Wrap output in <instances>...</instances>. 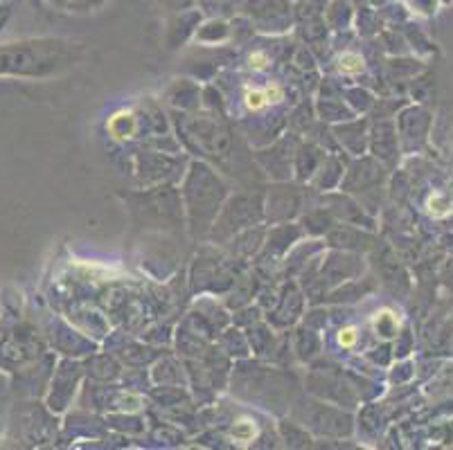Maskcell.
<instances>
[{
    "label": "cell",
    "instance_id": "6da1fadb",
    "mask_svg": "<svg viewBox=\"0 0 453 450\" xmlns=\"http://www.w3.org/2000/svg\"><path fill=\"white\" fill-rule=\"evenodd\" d=\"M84 59L81 43L65 39H26L0 45V77H52Z\"/></svg>",
    "mask_w": 453,
    "mask_h": 450
},
{
    "label": "cell",
    "instance_id": "7a4b0ae2",
    "mask_svg": "<svg viewBox=\"0 0 453 450\" xmlns=\"http://www.w3.org/2000/svg\"><path fill=\"white\" fill-rule=\"evenodd\" d=\"M230 189L219 172L208 163L189 164L188 176L180 189L185 218H188L189 234L195 239H208L212 223L219 214L221 205L228 198Z\"/></svg>",
    "mask_w": 453,
    "mask_h": 450
},
{
    "label": "cell",
    "instance_id": "3957f363",
    "mask_svg": "<svg viewBox=\"0 0 453 450\" xmlns=\"http://www.w3.org/2000/svg\"><path fill=\"white\" fill-rule=\"evenodd\" d=\"M174 118L185 147L201 156L205 163H214L221 172L230 173V163L237 156V142L224 118H217L214 113L199 115L196 111H179Z\"/></svg>",
    "mask_w": 453,
    "mask_h": 450
},
{
    "label": "cell",
    "instance_id": "277c9868",
    "mask_svg": "<svg viewBox=\"0 0 453 450\" xmlns=\"http://www.w3.org/2000/svg\"><path fill=\"white\" fill-rule=\"evenodd\" d=\"M265 221V194L259 192H237L228 194L221 205L219 214L214 218L210 237L217 243H228L237 234L250 228H257Z\"/></svg>",
    "mask_w": 453,
    "mask_h": 450
},
{
    "label": "cell",
    "instance_id": "5b68a950",
    "mask_svg": "<svg viewBox=\"0 0 453 450\" xmlns=\"http://www.w3.org/2000/svg\"><path fill=\"white\" fill-rule=\"evenodd\" d=\"M127 201L131 203V212H134L138 223H151L156 228H179L183 221V201L180 194L174 187L167 185H156V187H147L145 192L129 194Z\"/></svg>",
    "mask_w": 453,
    "mask_h": 450
},
{
    "label": "cell",
    "instance_id": "8992f818",
    "mask_svg": "<svg viewBox=\"0 0 453 450\" xmlns=\"http://www.w3.org/2000/svg\"><path fill=\"white\" fill-rule=\"evenodd\" d=\"M240 10L253 30L269 36L289 32L296 19L291 0H244Z\"/></svg>",
    "mask_w": 453,
    "mask_h": 450
},
{
    "label": "cell",
    "instance_id": "52a82bcc",
    "mask_svg": "<svg viewBox=\"0 0 453 450\" xmlns=\"http://www.w3.org/2000/svg\"><path fill=\"white\" fill-rule=\"evenodd\" d=\"M179 158L174 156H167L163 151H142V154L135 156L134 167L135 176L145 187H156V185H165L167 180L176 179L179 176Z\"/></svg>",
    "mask_w": 453,
    "mask_h": 450
},
{
    "label": "cell",
    "instance_id": "ba28073f",
    "mask_svg": "<svg viewBox=\"0 0 453 450\" xmlns=\"http://www.w3.org/2000/svg\"><path fill=\"white\" fill-rule=\"evenodd\" d=\"M296 149H298L296 135H291V138L278 140V142H273L269 149H265V151L253 154V158L257 160L262 172H265L266 176H271L273 180H289L291 169H294Z\"/></svg>",
    "mask_w": 453,
    "mask_h": 450
},
{
    "label": "cell",
    "instance_id": "9c48e42d",
    "mask_svg": "<svg viewBox=\"0 0 453 450\" xmlns=\"http://www.w3.org/2000/svg\"><path fill=\"white\" fill-rule=\"evenodd\" d=\"M386 169L384 164L377 163L372 158H364L359 163H354L349 167L348 176L341 180V189L349 196H361V194H370L384 185Z\"/></svg>",
    "mask_w": 453,
    "mask_h": 450
},
{
    "label": "cell",
    "instance_id": "30bf717a",
    "mask_svg": "<svg viewBox=\"0 0 453 450\" xmlns=\"http://www.w3.org/2000/svg\"><path fill=\"white\" fill-rule=\"evenodd\" d=\"M303 208V192L294 185L280 180L278 185L269 187V196L265 201V218L273 223H287L294 218Z\"/></svg>",
    "mask_w": 453,
    "mask_h": 450
},
{
    "label": "cell",
    "instance_id": "8fae6325",
    "mask_svg": "<svg viewBox=\"0 0 453 450\" xmlns=\"http://www.w3.org/2000/svg\"><path fill=\"white\" fill-rule=\"evenodd\" d=\"M399 140L403 142L406 149H418L426 142L428 126H431V115L426 113L419 106H413V109L403 111L399 115Z\"/></svg>",
    "mask_w": 453,
    "mask_h": 450
},
{
    "label": "cell",
    "instance_id": "7c38bea8",
    "mask_svg": "<svg viewBox=\"0 0 453 450\" xmlns=\"http://www.w3.org/2000/svg\"><path fill=\"white\" fill-rule=\"evenodd\" d=\"M199 23H201V11L195 10V7H192V10L170 14V20H167V30H165V41H167V48L176 50V48H180V45L188 43L189 36H195Z\"/></svg>",
    "mask_w": 453,
    "mask_h": 450
},
{
    "label": "cell",
    "instance_id": "4fadbf2b",
    "mask_svg": "<svg viewBox=\"0 0 453 450\" xmlns=\"http://www.w3.org/2000/svg\"><path fill=\"white\" fill-rule=\"evenodd\" d=\"M370 149H372L374 158H379L381 163H393L399 156L397 126L393 122H379L370 138Z\"/></svg>",
    "mask_w": 453,
    "mask_h": 450
},
{
    "label": "cell",
    "instance_id": "5bb4252c",
    "mask_svg": "<svg viewBox=\"0 0 453 450\" xmlns=\"http://www.w3.org/2000/svg\"><path fill=\"white\" fill-rule=\"evenodd\" d=\"M167 102L176 106V111H196L201 106V90L196 81L192 80H176L165 93Z\"/></svg>",
    "mask_w": 453,
    "mask_h": 450
},
{
    "label": "cell",
    "instance_id": "9a60e30c",
    "mask_svg": "<svg viewBox=\"0 0 453 450\" xmlns=\"http://www.w3.org/2000/svg\"><path fill=\"white\" fill-rule=\"evenodd\" d=\"M325 160V151L320 147H316L314 142H303L296 149L294 158V169L298 172V179H311L316 172H319L320 163Z\"/></svg>",
    "mask_w": 453,
    "mask_h": 450
},
{
    "label": "cell",
    "instance_id": "2e32d148",
    "mask_svg": "<svg viewBox=\"0 0 453 450\" xmlns=\"http://www.w3.org/2000/svg\"><path fill=\"white\" fill-rule=\"evenodd\" d=\"M359 133H365V122H349L341 124L334 129V138L339 140L341 147H345L352 156H364L365 151V140L368 138H357Z\"/></svg>",
    "mask_w": 453,
    "mask_h": 450
},
{
    "label": "cell",
    "instance_id": "e0dca14e",
    "mask_svg": "<svg viewBox=\"0 0 453 450\" xmlns=\"http://www.w3.org/2000/svg\"><path fill=\"white\" fill-rule=\"evenodd\" d=\"M230 32L233 30H230V25L226 19H210L208 23H199V27H196L195 32V39L199 41V43L217 48V45L226 43V41L230 39Z\"/></svg>",
    "mask_w": 453,
    "mask_h": 450
},
{
    "label": "cell",
    "instance_id": "ac0fdd59",
    "mask_svg": "<svg viewBox=\"0 0 453 450\" xmlns=\"http://www.w3.org/2000/svg\"><path fill=\"white\" fill-rule=\"evenodd\" d=\"M341 180H343V164L336 158H327V156H325V160L320 163L319 172L311 176V185L319 187L320 192H327V189L336 187Z\"/></svg>",
    "mask_w": 453,
    "mask_h": 450
},
{
    "label": "cell",
    "instance_id": "d6986e66",
    "mask_svg": "<svg viewBox=\"0 0 453 450\" xmlns=\"http://www.w3.org/2000/svg\"><path fill=\"white\" fill-rule=\"evenodd\" d=\"M242 3L244 0H195V7L210 19H228L234 11H240Z\"/></svg>",
    "mask_w": 453,
    "mask_h": 450
},
{
    "label": "cell",
    "instance_id": "ffe728a7",
    "mask_svg": "<svg viewBox=\"0 0 453 450\" xmlns=\"http://www.w3.org/2000/svg\"><path fill=\"white\" fill-rule=\"evenodd\" d=\"M374 327H377V332L381 333V336L386 338L395 336V333H397V317L388 311L379 313L377 320H374Z\"/></svg>",
    "mask_w": 453,
    "mask_h": 450
},
{
    "label": "cell",
    "instance_id": "44dd1931",
    "mask_svg": "<svg viewBox=\"0 0 453 450\" xmlns=\"http://www.w3.org/2000/svg\"><path fill=\"white\" fill-rule=\"evenodd\" d=\"M339 68H341V72H359V70L364 68V61H361L359 55H352V52H348V55H343L339 59Z\"/></svg>",
    "mask_w": 453,
    "mask_h": 450
},
{
    "label": "cell",
    "instance_id": "7402d4cb",
    "mask_svg": "<svg viewBox=\"0 0 453 450\" xmlns=\"http://www.w3.org/2000/svg\"><path fill=\"white\" fill-rule=\"evenodd\" d=\"M109 0H70V10L73 11H97L106 5Z\"/></svg>",
    "mask_w": 453,
    "mask_h": 450
},
{
    "label": "cell",
    "instance_id": "603a6c76",
    "mask_svg": "<svg viewBox=\"0 0 453 450\" xmlns=\"http://www.w3.org/2000/svg\"><path fill=\"white\" fill-rule=\"evenodd\" d=\"M158 5L163 7L167 14H176V11H185L195 7V0H158Z\"/></svg>",
    "mask_w": 453,
    "mask_h": 450
},
{
    "label": "cell",
    "instance_id": "cb8c5ba5",
    "mask_svg": "<svg viewBox=\"0 0 453 450\" xmlns=\"http://www.w3.org/2000/svg\"><path fill=\"white\" fill-rule=\"evenodd\" d=\"M57 5H61V7H68L70 5V0H55Z\"/></svg>",
    "mask_w": 453,
    "mask_h": 450
}]
</instances>
